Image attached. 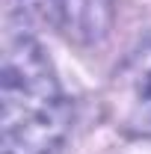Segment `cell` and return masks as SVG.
Returning <instances> with one entry per match:
<instances>
[{
	"label": "cell",
	"mask_w": 151,
	"mask_h": 154,
	"mask_svg": "<svg viewBox=\"0 0 151 154\" xmlns=\"http://www.w3.org/2000/svg\"><path fill=\"white\" fill-rule=\"evenodd\" d=\"M71 125V104L48 51L33 36H12L0 68L3 154H54Z\"/></svg>",
	"instance_id": "obj_1"
},
{
	"label": "cell",
	"mask_w": 151,
	"mask_h": 154,
	"mask_svg": "<svg viewBox=\"0 0 151 154\" xmlns=\"http://www.w3.org/2000/svg\"><path fill=\"white\" fill-rule=\"evenodd\" d=\"M110 107L122 131L151 136V36L116 71Z\"/></svg>",
	"instance_id": "obj_2"
},
{
	"label": "cell",
	"mask_w": 151,
	"mask_h": 154,
	"mask_svg": "<svg viewBox=\"0 0 151 154\" xmlns=\"http://www.w3.org/2000/svg\"><path fill=\"white\" fill-rule=\"evenodd\" d=\"M59 18L77 42H101L113 21V0H59Z\"/></svg>",
	"instance_id": "obj_3"
},
{
	"label": "cell",
	"mask_w": 151,
	"mask_h": 154,
	"mask_svg": "<svg viewBox=\"0 0 151 154\" xmlns=\"http://www.w3.org/2000/svg\"><path fill=\"white\" fill-rule=\"evenodd\" d=\"M24 9L36 12L42 18H51V15H59V0H18Z\"/></svg>",
	"instance_id": "obj_4"
}]
</instances>
